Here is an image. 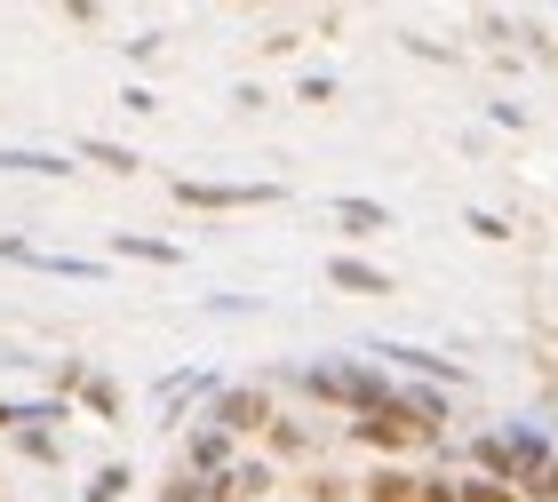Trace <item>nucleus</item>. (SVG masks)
I'll use <instances>...</instances> for the list:
<instances>
[{"instance_id": "nucleus-5", "label": "nucleus", "mask_w": 558, "mask_h": 502, "mask_svg": "<svg viewBox=\"0 0 558 502\" xmlns=\"http://www.w3.org/2000/svg\"><path fill=\"white\" fill-rule=\"evenodd\" d=\"M175 199L184 208H271L279 184H199V175H175Z\"/></svg>"}, {"instance_id": "nucleus-3", "label": "nucleus", "mask_w": 558, "mask_h": 502, "mask_svg": "<svg viewBox=\"0 0 558 502\" xmlns=\"http://www.w3.org/2000/svg\"><path fill=\"white\" fill-rule=\"evenodd\" d=\"M351 439H360V446H375V455H399V446H439V439H430V431H423V423H415L408 407H399V399L367 407L360 423H351Z\"/></svg>"}, {"instance_id": "nucleus-10", "label": "nucleus", "mask_w": 558, "mask_h": 502, "mask_svg": "<svg viewBox=\"0 0 558 502\" xmlns=\"http://www.w3.org/2000/svg\"><path fill=\"white\" fill-rule=\"evenodd\" d=\"M208 391H216V375H208V367H184V375H168V383H160V415H184L192 399H208Z\"/></svg>"}, {"instance_id": "nucleus-8", "label": "nucleus", "mask_w": 558, "mask_h": 502, "mask_svg": "<svg viewBox=\"0 0 558 502\" xmlns=\"http://www.w3.org/2000/svg\"><path fill=\"white\" fill-rule=\"evenodd\" d=\"M375 359H399V367H415V375H439V383H454V391L471 383V375L454 367V359H439V351H415V343H384V351H375Z\"/></svg>"}, {"instance_id": "nucleus-21", "label": "nucleus", "mask_w": 558, "mask_h": 502, "mask_svg": "<svg viewBox=\"0 0 558 502\" xmlns=\"http://www.w3.org/2000/svg\"><path fill=\"white\" fill-rule=\"evenodd\" d=\"M264 439H271V455H303V446H312V439H303V423H279V415H271Z\"/></svg>"}, {"instance_id": "nucleus-22", "label": "nucleus", "mask_w": 558, "mask_h": 502, "mask_svg": "<svg viewBox=\"0 0 558 502\" xmlns=\"http://www.w3.org/2000/svg\"><path fill=\"white\" fill-rule=\"evenodd\" d=\"M454 502H519V494L495 487V479H463V487H454Z\"/></svg>"}, {"instance_id": "nucleus-2", "label": "nucleus", "mask_w": 558, "mask_h": 502, "mask_svg": "<svg viewBox=\"0 0 558 502\" xmlns=\"http://www.w3.org/2000/svg\"><path fill=\"white\" fill-rule=\"evenodd\" d=\"M471 455H478V479H495V487H535L543 463H550V439L519 423V431H487Z\"/></svg>"}, {"instance_id": "nucleus-6", "label": "nucleus", "mask_w": 558, "mask_h": 502, "mask_svg": "<svg viewBox=\"0 0 558 502\" xmlns=\"http://www.w3.org/2000/svg\"><path fill=\"white\" fill-rule=\"evenodd\" d=\"M0 256H9V264H33V271H57V280H105V264H88V256H48V247H24V240H0Z\"/></svg>"}, {"instance_id": "nucleus-14", "label": "nucleus", "mask_w": 558, "mask_h": 502, "mask_svg": "<svg viewBox=\"0 0 558 502\" xmlns=\"http://www.w3.org/2000/svg\"><path fill=\"white\" fill-rule=\"evenodd\" d=\"M0 168H16V175H72L64 152H33V144H0Z\"/></svg>"}, {"instance_id": "nucleus-16", "label": "nucleus", "mask_w": 558, "mask_h": 502, "mask_svg": "<svg viewBox=\"0 0 558 502\" xmlns=\"http://www.w3.org/2000/svg\"><path fill=\"white\" fill-rule=\"evenodd\" d=\"M360 494H367V502H415V494H423V479H415V470H391V463H384Z\"/></svg>"}, {"instance_id": "nucleus-23", "label": "nucleus", "mask_w": 558, "mask_h": 502, "mask_svg": "<svg viewBox=\"0 0 558 502\" xmlns=\"http://www.w3.org/2000/svg\"><path fill=\"white\" fill-rule=\"evenodd\" d=\"M526 494H535V502H558V455L543 463V479H535V487H526Z\"/></svg>"}, {"instance_id": "nucleus-4", "label": "nucleus", "mask_w": 558, "mask_h": 502, "mask_svg": "<svg viewBox=\"0 0 558 502\" xmlns=\"http://www.w3.org/2000/svg\"><path fill=\"white\" fill-rule=\"evenodd\" d=\"M208 431L223 439H247V431H271V391H216V415H208Z\"/></svg>"}, {"instance_id": "nucleus-19", "label": "nucleus", "mask_w": 558, "mask_h": 502, "mask_svg": "<svg viewBox=\"0 0 558 502\" xmlns=\"http://www.w3.org/2000/svg\"><path fill=\"white\" fill-rule=\"evenodd\" d=\"M81 399H88V415H120V383L112 375H81Z\"/></svg>"}, {"instance_id": "nucleus-1", "label": "nucleus", "mask_w": 558, "mask_h": 502, "mask_svg": "<svg viewBox=\"0 0 558 502\" xmlns=\"http://www.w3.org/2000/svg\"><path fill=\"white\" fill-rule=\"evenodd\" d=\"M295 383L312 399H327V407H351V415H367V407H384V399H391V375L367 367V359H319V367H303Z\"/></svg>"}, {"instance_id": "nucleus-20", "label": "nucleus", "mask_w": 558, "mask_h": 502, "mask_svg": "<svg viewBox=\"0 0 558 502\" xmlns=\"http://www.w3.org/2000/svg\"><path fill=\"white\" fill-rule=\"evenodd\" d=\"M16 439H24V455H33V463H57V455H64V446H57V431H40V423H24Z\"/></svg>"}, {"instance_id": "nucleus-17", "label": "nucleus", "mask_w": 558, "mask_h": 502, "mask_svg": "<svg viewBox=\"0 0 558 502\" xmlns=\"http://www.w3.org/2000/svg\"><path fill=\"white\" fill-rule=\"evenodd\" d=\"M81 152L96 168H112V175H136V152H129V144H112V136H81Z\"/></svg>"}, {"instance_id": "nucleus-11", "label": "nucleus", "mask_w": 558, "mask_h": 502, "mask_svg": "<svg viewBox=\"0 0 558 502\" xmlns=\"http://www.w3.org/2000/svg\"><path fill=\"white\" fill-rule=\"evenodd\" d=\"M184 463L199 470V479H223V470H232V439H223V431H192Z\"/></svg>"}, {"instance_id": "nucleus-18", "label": "nucleus", "mask_w": 558, "mask_h": 502, "mask_svg": "<svg viewBox=\"0 0 558 502\" xmlns=\"http://www.w3.org/2000/svg\"><path fill=\"white\" fill-rule=\"evenodd\" d=\"M129 487H136V470H129V463H105V470L88 479V494H81V502H120Z\"/></svg>"}, {"instance_id": "nucleus-15", "label": "nucleus", "mask_w": 558, "mask_h": 502, "mask_svg": "<svg viewBox=\"0 0 558 502\" xmlns=\"http://www.w3.org/2000/svg\"><path fill=\"white\" fill-rule=\"evenodd\" d=\"M112 256H136V264H184L175 240H144V232H112Z\"/></svg>"}, {"instance_id": "nucleus-9", "label": "nucleus", "mask_w": 558, "mask_h": 502, "mask_svg": "<svg viewBox=\"0 0 558 502\" xmlns=\"http://www.w3.org/2000/svg\"><path fill=\"white\" fill-rule=\"evenodd\" d=\"M216 502H240V494H271V463H232L223 479H208Z\"/></svg>"}, {"instance_id": "nucleus-13", "label": "nucleus", "mask_w": 558, "mask_h": 502, "mask_svg": "<svg viewBox=\"0 0 558 502\" xmlns=\"http://www.w3.org/2000/svg\"><path fill=\"white\" fill-rule=\"evenodd\" d=\"M24 423H64V399H0V431H24Z\"/></svg>"}, {"instance_id": "nucleus-12", "label": "nucleus", "mask_w": 558, "mask_h": 502, "mask_svg": "<svg viewBox=\"0 0 558 502\" xmlns=\"http://www.w3.org/2000/svg\"><path fill=\"white\" fill-rule=\"evenodd\" d=\"M327 280L351 287V295H391V271H375V264H360V256H336V264H327Z\"/></svg>"}, {"instance_id": "nucleus-7", "label": "nucleus", "mask_w": 558, "mask_h": 502, "mask_svg": "<svg viewBox=\"0 0 558 502\" xmlns=\"http://www.w3.org/2000/svg\"><path fill=\"white\" fill-rule=\"evenodd\" d=\"M327 216H336V223H343L351 240H375V232H391V208H384V199H360V192L327 199Z\"/></svg>"}]
</instances>
